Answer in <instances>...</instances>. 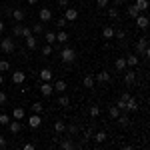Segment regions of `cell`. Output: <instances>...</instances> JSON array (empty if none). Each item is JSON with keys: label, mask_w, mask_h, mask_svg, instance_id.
I'll use <instances>...</instances> for the list:
<instances>
[{"label": "cell", "mask_w": 150, "mask_h": 150, "mask_svg": "<svg viewBox=\"0 0 150 150\" xmlns=\"http://www.w3.org/2000/svg\"><path fill=\"white\" fill-rule=\"evenodd\" d=\"M128 98H130V94H128V92H122V96H120V100H122V102H126Z\"/></svg>", "instance_id": "cell-51"}, {"label": "cell", "mask_w": 150, "mask_h": 150, "mask_svg": "<svg viewBox=\"0 0 150 150\" xmlns=\"http://www.w3.org/2000/svg\"><path fill=\"white\" fill-rule=\"evenodd\" d=\"M2 32H4V22L0 20V34H2Z\"/></svg>", "instance_id": "cell-54"}, {"label": "cell", "mask_w": 150, "mask_h": 150, "mask_svg": "<svg viewBox=\"0 0 150 150\" xmlns=\"http://www.w3.org/2000/svg\"><path fill=\"white\" fill-rule=\"evenodd\" d=\"M92 138L96 140L98 144H102L104 140H106V132H104V130H98V132H94V136H92Z\"/></svg>", "instance_id": "cell-22"}, {"label": "cell", "mask_w": 150, "mask_h": 150, "mask_svg": "<svg viewBox=\"0 0 150 150\" xmlns=\"http://www.w3.org/2000/svg\"><path fill=\"white\" fill-rule=\"evenodd\" d=\"M134 6L138 8V12H144L146 8H148V0H136V2H134Z\"/></svg>", "instance_id": "cell-23"}, {"label": "cell", "mask_w": 150, "mask_h": 150, "mask_svg": "<svg viewBox=\"0 0 150 150\" xmlns=\"http://www.w3.org/2000/svg\"><path fill=\"white\" fill-rule=\"evenodd\" d=\"M44 38H46L48 44H56V32H46V34H44Z\"/></svg>", "instance_id": "cell-28"}, {"label": "cell", "mask_w": 150, "mask_h": 150, "mask_svg": "<svg viewBox=\"0 0 150 150\" xmlns=\"http://www.w3.org/2000/svg\"><path fill=\"white\" fill-rule=\"evenodd\" d=\"M36 2H38V0H28V4H36Z\"/></svg>", "instance_id": "cell-55"}, {"label": "cell", "mask_w": 150, "mask_h": 150, "mask_svg": "<svg viewBox=\"0 0 150 150\" xmlns=\"http://www.w3.org/2000/svg\"><path fill=\"white\" fill-rule=\"evenodd\" d=\"M6 146H8V140H6L4 136H2V134H0V148H6Z\"/></svg>", "instance_id": "cell-46"}, {"label": "cell", "mask_w": 150, "mask_h": 150, "mask_svg": "<svg viewBox=\"0 0 150 150\" xmlns=\"http://www.w3.org/2000/svg\"><path fill=\"white\" fill-rule=\"evenodd\" d=\"M126 66H130V68L138 66V56H136V54H130V56H126Z\"/></svg>", "instance_id": "cell-21"}, {"label": "cell", "mask_w": 150, "mask_h": 150, "mask_svg": "<svg viewBox=\"0 0 150 150\" xmlns=\"http://www.w3.org/2000/svg\"><path fill=\"white\" fill-rule=\"evenodd\" d=\"M24 116H26V112H24V108H20V106L12 110V118H14V120H22Z\"/></svg>", "instance_id": "cell-19"}, {"label": "cell", "mask_w": 150, "mask_h": 150, "mask_svg": "<svg viewBox=\"0 0 150 150\" xmlns=\"http://www.w3.org/2000/svg\"><path fill=\"white\" fill-rule=\"evenodd\" d=\"M32 110H34L36 114H40V112L44 110V106H42V102H34V104H32Z\"/></svg>", "instance_id": "cell-36"}, {"label": "cell", "mask_w": 150, "mask_h": 150, "mask_svg": "<svg viewBox=\"0 0 150 150\" xmlns=\"http://www.w3.org/2000/svg\"><path fill=\"white\" fill-rule=\"evenodd\" d=\"M134 20H136V26H138V28H142V30L148 28V16H146V14H138Z\"/></svg>", "instance_id": "cell-4"}, {"label": "cell", "mask_w": 150, "mask_h": 150, "mask_svg": "<svg viewBox=\"0 0 150 150\" xmlns=\"http://www.w3.org/2000/svg\"><path fill=\"white\" fill-rule=\"evenodd\" d=\"M38 18H40V22H48V20L52 18V12H50V8H40V12H38Z\"/></svg>", "instance_id": "cell-8"}, {"label": "cell", "mask_w": 150, "mask_h": 150, "mask_svg": "<svg viewBox=\"0 0 150 150\" xmlns=\"http://www.w3.org/2000/svg\"><path fill=\"white\" fill-rule=\"evenodd\" d=\"M58 106L68 108V106H70V98H68V96H58Z\"/></svg>", "instance_id": "cell-26"}, {"label": "cell", "mask_w": 150, "mask_h": 150, "mask_svg": "<svg viewBox=\"0 0 150 150\" xmlns=\"http://www.w3.org/2000/svg\"><path fill=\"white\" fill-rule=\"evenodd\" d=\"M116 106H118L120 110H126V102H122V100H118V102H116Z\"/></svg>", "instance_id": "cell-48"}, {"label": "cell", "mask_w": 150, "mask_h": 150, "mask_svg": "<svg viewBox=\"0 0 150 150\" xmlns=\"http://www.w3.org/2000/svg\"><path fill=\"white\" fill-rule=\"evenodd\" d=\"M12 34L14 36H22V24L18 22L16 26H14V30H12Z\"/></svg>", "instance_id": "cell-38"}, {"label": "cell", "mask_w": 150, "mask_h": 150, "mask_svg": "<svg viewBox=\"0 0 150 150\" xmlns=\"http://www.w3.org/2000/svg\"><path fill=\"white\" fill-rule=\"evenodd\" d=\"M84 86H86V88H94V78L92 76H84Z\"/></svg>", "instance_id": "cell-33"}, {"label": "cell", "mask_w": 150, "mask_h": 150, "mask_svg": "<svg viewBox=\"0 0 150 150\" xmlns=\"http://www.w3.org/2000/svg\"><path fill=\"white\" fill-rule=\"evenodd\" d=\"M40 92H42V96H52L54 86H52L50 82H42V84H40Z\"/></svg>", "instance_id": "cell-5"}, {"label": "cell", "mask_w": 150, "mask_h": 150, "mask_svg": "<svg viewBox=\"0 0 150 150\" xmlns=\"http://www.w3.org/2000/svg\"><path fill=\"white\" fill-rule=\"evenodd\" d=\"M6 100H8V96H6L4 92H0V106H2V104L6 102Z\"/></svg>", "instance_id": "cell-47"}, {"label": "cell", "mask_w": 150, "mask_h": 150, "mask_svg": "<svg viewBox=\"0 0 150 150\" xmlns=\"http://www.w3.org/2000/svg\"><path fill=\"white\" fill-rule=\"evenodd\" d=\"M52 86H54V92H58V94H62L64 90H66V88H68V84H66L64 80H56L54 84H52Z\"/></svg>", "instance_id": "cell-13"}, {"label": "cell", "mask_w": 150, "mask_h": 150, "mask_svg": "<svg viewBox=\"0 0 150 150\" xmlns=\"http://www.w3.org/2000/svg\"><path fill=\"white\" fill-rule=\"evenodd\" d=\"M126 110H130V112H136V110H138V100L130 96V98L126 100Z\"/></svg>", "instance_id": "cell-12"}, {"label": "cell", "mask_w": 150, "mask_h": 150, "mask_svg": "<svg viewBox=\"0 0 150 150\" xmlns=\"http://www.w3.org/2000/svg\"><path fill=\"white\" fill-rule=\"evenodd\" d=\"M24 150H34V144H32V142H26V144H24Z\"/></svg>", "instance_id": "cell-50"}, {"label": "cell", "mask_w": 150, "mask_h": 150, "mask_svg": "<svg viewBox=\"0 0 150 150\" xmlns=\"http://www.w3.org/2000/svg\"><path fill=\"white\" fill-rule=\"evenodd\" d=\"M136 54H142V56L148 58L150 50H148V36H142V38H138V42H136Z\"/></svg>", "instance_id": "cell-1"}, {"label": "cell", "mask_w": 150, "mask_h": 150, "mask_svg": "<svg viewBox=\"0 0 150 150\" xmlns=\"http://www.w3.org/2000/svg\"><path fill=\"white\" fill-rule=\"evenodd\" d=\"M66 40H68V34H66L64 30H60V32L56 34V44H64Z\"/></svg>", "instance_id": "cell-25"}, {"label": "cell", "mask_w": 150, "mask_h": 150, "mask_svg": "<svg viewBox=\"0 0 150 150\" xmlns=\"http://www.w3.org/2000/svg\"><path fill=\"white\" fill-rule=\"evenodd\" d=\"M124 2H126V0H114V4H116V6H120V4H124Z\"/></svg>", "instance_id": "cell-53"}, {"label": "cell", "mask_w": 150, "mask_h": 150, "mask_svg": "<svg viewBox=\"0 0 150 150\" xmlns=\"http://www.w3.org/2000/svg\"><path fill=\"white\" fill-rule=\"evenodd\" d=\"M60 148H62V150H72V148H74V142L68 140V138L62 140V142H60Z\"/></svg>", "instance_id": "cell-27"}, {"label": "cell", "mask_w": 150, "mask_h": 150, "mask_svg": "<svg viewBox=\"0 0 150 150\" xmlns=\"http://www.w3.org/2000/svg\"><path fill=\"white\" fill-rule=\"evenodd\" d=\"M22 36L26 38V36H32V28L30 26H22Z\"/></svg>", "instance_id": "cell-40"}, {"label": "cell", "mask_w": 150, "mask_h": 150, "mask_svg": "<svg viewBox=\"0 0 150 150\" xmlns=\"http://www.w3.org/2000/svg\"><path fill=\"white\" fill-rule=\"evenodd\" d=\"M114 36H116V38H120V40H122V38H126L124 32H114Z\"/></svg>", "instance_id": "cell-52"}, {"label": "cell", "mask_w": 150, "mask_h": 150, "mask_svg": "<svg viewBox=\"0 0 150 150\" xmlns=\"http://www.w3.org/2000/svg\"><path fill=\"white\" fill-rule=\"evenodd\" d=\"M108 114H110V118H118L120 116V108L118 106H110L108 108Z\"/></svg>", "instance_id": "cell-30"}, {"label": "cell", "mask_w": 150, "mask_h": 150, "mask_svg": "<svg viewBox=\"0 0 150 150\" xmlns=\"http://www.w3.org/2000/svg\"><path fill=\"white\" fill-rule=\"evenodd\" d=\"M40 124H42V118H40V114H36V112H34V114L28 118V126H30V128H38Z\"/></svg>", "instance_id": "cell-7"}, {"label": "cell", "mask_w": 150, "mask_h": 150, "mask_svg": "<svg viewBox=\"0 0 150 150\" xmlns=\"http://www.w3.org/2000/svg\"><path fill=\"white\" fill-rule=\"evenodd\" d=\"M114 66H116V70H118V72H122V70H126L128 66H126V58H116V62H114Z\"/></svg>", "instance_id": "cell-17"}, {"label": "cell", "mask_w": 150, "mask_h": 150, "mask_svg": "<svg viewBox=\"0 0 150 150\" xmlns=\"http://www.w3.org/2000/svg\"><path fill=\"white\" fill-rule=\"evenodd\" d=\"M6 70H10V62L8 60H0V72H6Z\"/></svg>", "instance_id": "cell-35"}, {"label": "cell", "mask_w": 150, "mask_h": 150, "mask_svg": "<svg viewBox=\"0 0 150 150\" xmlns=\"http://www.w3.org/2000/svg\"><path fill=\"white\" fill-rule=\"evenodd\" d=\"M64 132H68L70 136H74V134H78V126H74V124H70V126H66V130Z\"/></svg>", "instance_id": "cell-34"}, {"label": "cell", "mask_w": 150, "mask_h": 150, "mask_svg": "<svg viewBox=\"0 0 150 150\" xmlns=\"http://www.w3.org/2000/svg\"><path fill=\"white\" fill-rule=\"evenodd\" d=\"M64 130H66V124L58 118L56 122H54V132H56V134H64Z\"/></svg>", "instance_id": "cell-20"}, {"label": "cell", "mask_w": 150, "mask_h": 150, "mask_svg": "<svg viewBox=\"0 0 150 150\" xmlns=\"http://www.w3.org/2000/svg\"><path fill=\"white\" fill-rule=\"evenodd\" d=\"M50 80H52V70L42 68L40 70V82H50Z\"/></svg>", "instance_id": "cell-15"}, {"label": "cell", "mask_w": 150, "mask_h": 150, "mask_svg": "<svg viewBox=\"0 0 150 150\" xmlns=\"http://www.w3.org/2000/svg\"><path fill=\"white\" fill-rule=\"evenodd\" d=\"M0 48H2V52L4 54H10V52H14V40L12 38H2V42H0Z\"/></svg>", "instance_id": "cell-3"}, {"label": "cell", "mask_w": 150, "mask_h": 150, "mask_svg": "<svg viewBox=\"0 0 150 150\" xmlns=\"http://www.w3.org/2000/svg\"><path fill=\"white\" fill-rule=\"evenodd\" d=\"M58 6H62V8H68V0H58Z\"/></svg>", "instance_id": "cell-49"}, {"label": "cell", "mask_w": 150, "mask_h": 150, "mask_svg": "<svg viewBox=\"0 0 150 150\" xmlns=\"http://www.w3.org/2000/svg\"><path fill=\"white\" fill-rule=\"evenodd\" d=\"M138 14H140V12H138V8H136L134 4H132V6H128V16H130V18H136Z\"/></svg>", "instance_id": "cell-31"}, {"label": "cell", "mask_w": 150, "mask_h": 150, "mask_svg": "<svg viewBox=\"0 0 150 150\" xmlns=\"http://www.w3.org/2000/svg\"><path fill=\"white\" fill-rule=\"evenodd\" d=\"M60 58H62V62H66V64H70V62H74L76 60V52H74V48H62L60 50Z\"/></svg>", "instance_id": "cell-2"}, {"label": "cell", "mask_w": 150, "mask_h": 150, "mask_svg": "<svg viewBox=\"0 0 150 150\" xmlns=\"http://www.w3.org/2000/svg\"><path fill=\"white\" fill-rule=\"evenodd\" d=\"M88 114L92 116V118H98V114H100V108H98L96 104H92V106L88 108Z\"/></svg>", "instance_id": "cell-29"}, {"label": "cell", "mask_w": 150, "mask_h": 150, "mask_svg": "<svg viewBox=\"0 0 150 150\" xmlns=\"http://www.w3.org/2000/svg\"><path fill=\"white\" fill-rule=\"evenodd\" d=\"M6 126L10 128V132H12V134H18V132L22 130V124H20V120H10V122H8Z\"/></svg>", "instance_id": "cell-9"}, {"label": "cell", "mask_w": 150, "mask_h": 150, "mask_svg": "<svg viewBox=\"0 0 150 150\" xmlns=\"http://www.w3.org/2000/svg\"><path fill=\"white\" fill-rule=\"evenodd\" d=\"M42 24L44 22H36L34 26H32V34H40V32H42Z\"/></svg>", "instance_id": "cell-37"}, {"label": "cell", "mask_w": 150, "mask_h": 150, "mask_svg": "<svg viewBox=\"0 0 150 150\" xmlns=\"http://www.w3.org/2000/svg\"><path fill=\"white\" fill-rule=\"evenodd\" d=\"M24 80H26V74H24L22 70H16V72L12 74V82H14V84H22Z\"/></svg>", "instance_id": "cell-10"}, {"label": "cell", "mask_w": 150, "mask_h": 150, "mask_svg": "<svg viewBox=\"0 0 150 150\" xmlns=\"http://www.w3.org/2000/svg\"><path fill=\"white\" fill-rule=\"evenodd\" d=\"M96 6L98 8H106L108 6V0H96Z\"/></svg>", "instance_id": "cell-45"}, {"label": "cell", "mask_w": 150, "mask_h": 150, "mask_svg": "<svg viewBox=\"0 0 150 150\" xmlns=\"http://www.w3.org/2000/svg\"><path fill=\"white\" fill-rule=\"evenodd\" d=\"M50 52H52V44H46L42 48V56H50Z\"/></svg>", "instance_id": "cell-41"}, {"label": "cell", "mask_w": 150, "mask_h": 150, "mask_svg": "<svg viewBox=\"0 0 150 150\" xmlns=\"http://www.w3.org/2000/svg\"><path fill=\"white\" fill-rule=\"evenodd\" d=\"M64 18H66V22H74L76 18H78V10L76 8H66V14H64Z\"/></svg>", "instance_id": "cell-6"}, {"label": "cell", "mask_w": 150, "mask_h": 150, "mask_svg": "<svg viewBox=\"0 0 150 150\" xmlns=\"http://www.w3.org/2000/svg\"><path fill=\"white\" fill-rule=\"evenodd\" d=\"M2 82H4V76H2V74H0V86H2Z\"/></svg>", "instance_id": "cell-56"}, {"label": "cell", "mask_w": 150, "mask_h": 150, "mask_svg": "<svg viewBox=\"0 0 150 150\" xmlns=\"http://www.w3.org/2000/svg\"><path fill=\"white\" fill-rule=\"evenodd\" d=\"M26 46H28V50H36L38 40L34 38V34H32V36H26Z\"/></svg>", "instance_id": "cell-18"}, {"label": "cell", "mask_w": 150, "mask_h": 150, "mask_svg": "<svg viewBox=\"0 0 150 150\" xmlns=\"http://www.w3.org/2000/svg\"><path fill=\"white\" fill-rule=\"evenodd\" d=\"M10 14H12V18H14L16 22H22L24 18H26V12H24L22 8H16V10H12Z\"/></svg>", "instance_id": "cell-11"}, {"label": "cell", "mask_w": 150, "mask_h": 150, "mask_svg": "<svg viewBox=\"0 0 150 150\" xmlns=\"http://www.w3.org/2000/svg\"><path fill=\"white\" fill-rule=\"evenodd\" d=\"M66 24H68V22H66V18H64V16H62V18H58V20H56V26H58V28H64Z\"/></svg>", "instance_id": "cell-43"}, {"label": "cell", "mask_w": 150, "mask_h": 150, "mask_svg": "<svg viewBox=\"0 0 150 150\" xmlns=\"http://www.w3.org/2000/svg\"><path fill=\"white\" fill-rule=\"evenodd\" d=\"M116 120H118V124H120V126H128V122H130V120H128V116H124V114H120Z\"/></svg>", "instance_id": "cell-32"}, {"label": "cell", "mask_w": 150, "mask_h": 150, "mask_svg": "<svg viewBox=\"0 0 150 150\" xmlns=\"http://www.w3.org/2000/svg\"><path fill=\"white\" fill-rule=\"evenodd\" d=\"M94 136V130L92 128H86V132H84V140H90Z\"/></svg>", "instance_id": "cell-42"}, {"label": "cell", "mask_w": 150, "mask_h": 150, "mask_svg": "<svg viewBox=\"0 0 150 150\" xmlns=\"http://www.w3.org/2000/svg\"><path fill=\"white\" fill-rule=\"evenodd\" d=\"M102 38H106V40L114 38V30H112L110 26H104V30H102Z\"/></svg>", "instance_id": "cell-24"}, {"label": "cell", "mask_w": 150, "mask_h": 150, "mask_svg": "<svg viewBox=\"0 0 150 150\" xmlns=\"http://www.w3.org/2000/svg\"><path fill=\"white\" fill-rule=\"evenodd\" d=\"M96 80L100 82V84H106V82L110 80V74H108V70H100V72H98V76H96Z\"/></svg>", "instance_id": "cell-16"}, {"label": "cell", "mask_w": 150, "mask_h": 150, "mask_svg": "<svg viewBox=\"0 0 150 150\" xmlns=\"http://www.w3.org/2000/svg\"><path fill=\"white\" fill-rule=\"evenodd\" d=\"M108 16H110V18H118V8H110V10H108Z\"/></svg>", "instance_id": "cell-44"}, {"label": "cell", "mask_w": 150, "mask_h": 150, "mask_svg": "<svg viewBox=\"0 0 150 150\" xmlns=\"http://www.w3.org/2000/svg\"><path fill=\"white\" fill-rule=\"evenodd\" d=\"M124 82H126L128 86L134 84V82H136V72H134V70H126V74H124Z\"/></svg>", "instance_id": "cell-14"}, {"label": "cell", "mask_w": 150, "mask_h": 150, "mask_svg": "<svg viewBox=\"0 0 150 150\" xmlns=\"http://www.w3.org/2000/svg\"><path fill=\"white\" fill-rule=\"evenodd\" d=\"M8 122H10V114H0V124H4V126H6Z\"/></svg>", "instance_id": "cell-39"}]
</instances>
